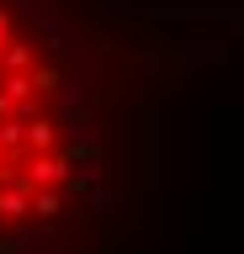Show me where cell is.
<instances>
[{
    "label": "cell",
    "mask_w": 244,
    "mask_h": 254,
    "mask_svg": "<svg viewBox=\"0 0 244 254\" xmlns=\"http://www.w3.org/2000/svg\"><path fill=\"white\" fill-rule=\"evenodd\" d=\"M85 180L80 95L53 37L0 0V238L59 222Z\"/></svg>",
    "instance_id": "obj_1"
}]
</instances>
